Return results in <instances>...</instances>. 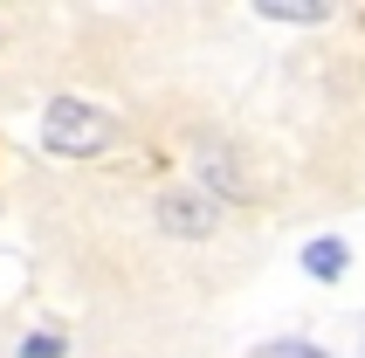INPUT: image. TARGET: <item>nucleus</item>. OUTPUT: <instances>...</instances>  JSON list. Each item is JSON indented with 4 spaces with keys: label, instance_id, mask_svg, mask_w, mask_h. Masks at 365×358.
I'll use <instances>...</instances> for the list:
<instances>
[{
    "label": "nucleus",
    "instance_id": "5",
    "mask_svg": "<svg viewBox=\"0 0 365 358\" xmlns=\"http://www.w3.org/2000/svg\"><path fill=\"white\" fill-rule=\"evenodd\" d=\"M269 21H324L331 7H317V0H262Z\"/></svg>",
    "mask_w": 365,
    "mask_h": 358
},
{
    "label": "nucleus",
    "instance_id": "1",
    "mask_svg": "<svg viewBox=\"0 0 365 358\" xmlns=\"http://www.w3.org/2000/svg\"><path fill=\"white\" fill-rule=\"evenodd\" d=\"M110 138H118L110 111H97V103H83V97H56L48 118H41V145L62 152V159H90V152H103Z\"/></svg>",
    "mask_w": 365,
    "mask_h": 358
},
{
    "label": "nucleus",
    "instance_id": "6",
    "mask_svg": "<svg viewBox=\"0 0 365 358\" xmlns=\"http://www.w3.org/2000/svg\"><path fill=\"white\" fill-rule=\"evenodd\" d=\"M248 358H331V352H317V344H262V352H248Z\"/></svg>",
    "mask_w": 365,
    "mask_h": 358
},
{
    "label": "nucleus",
    "instance_id": "4",
    "mask_svg": "<svg viewBox=\"0 0 365 358\" xmlns=\"http://www.w3.org/2000/svg\"><path fill=\"white\" fill-rule=\"evenodd\" d=\"M304 276H317V282H338V276H345V241H310V248H304Z\"/></svg>",
    "mask_w": 365,
    "mask_h": 358
},
{
    "label": "nucleus",
    "instance_id": "7",
    "mask_svg": "<svg viewBox=\"0 0 365 358\" xmlns=\"http://www.w3.org/2000/svg\"><path fill=\"white\" fill-rule=\"evenodd\" d=\"M21 352H28V358H62V338H28Z\"/></svg>",
    "mask_w": 365,
    "mask_h": 358
},
{
    "label": "nucleus",
    "instance_id": "2",
    "mask_svg": "<svg viewBox=\"0 0 365 358\" xmlns=\"http://www.w3.org/2000/svg\"><path fill=\"white\" fill-rule=\"evenodd\" d=\"M159 227L180 241H207L214 235V193H200V186H180V193L159 200Z\"/></svg>",
    "mask_w": 365,
    "mask_h": 358
},
{
    "label": "nucleus",
    "instance_id": "3",
    "mask_svg": "<svg viewBox=\"0 0 365 358\" xmlns=\"http://www.w3.org/2000/svg\"><path fill=\"white\" fill-rule=\"evenodd\" d=\"M200 179L214 186V193H227V200H242V193H248V173L227 159V152H200Z\"/></svg>",
    "mask_w": 365,
    "mask_h": 358
}]
</instances>
